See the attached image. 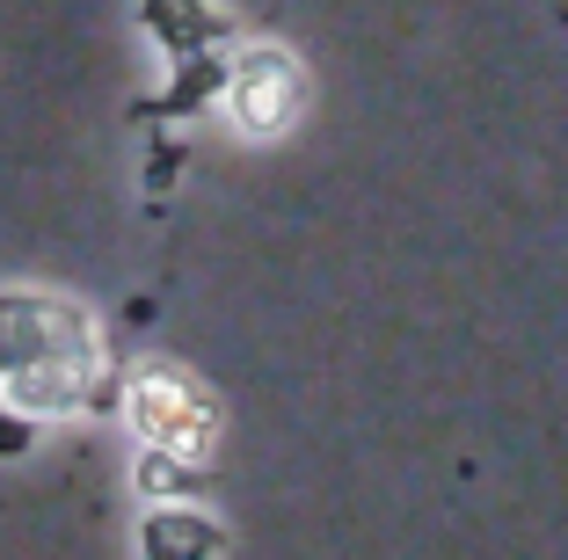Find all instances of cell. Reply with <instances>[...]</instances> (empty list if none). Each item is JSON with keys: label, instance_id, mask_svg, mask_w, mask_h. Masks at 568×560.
Masks as SVG:
<instances>
[{"label": "cell", "instance_id": "6da1fadb", "mask_svg": "<svg viewBox=\"0 0 568 560\" xmlns=\"http://www.w3.org/2000/svg\"><path fill=\"white\" fill-rule=\"evenodd\" d=\"M234 110H241V124L248 132H277L284 116H292V67L284 59H248L241 67V81H234Z\"/></svg>", "mask_w": 568, "mask_h": 560}, {"label": "cell", "instance_id": "7a4b0ae2", "mask_svg": "<svg viewBox=\"0 0 568 560\" xmlns=\"http://www.w3.org/2000/svg\"><path fill=\"white\" fill-rule=\"evenodd\" d=\"M139 422H146V437H153V445H161V437L175 445V429H183V422H190V429H204V408L190 400V386H183V379L153 371V379L139 386Z\"/></svg>", "mask_w": 568, "mask_h": 560}, {"label": "cell", "instance_id": "3957f363", "mask_svg": "<svg viewBox=\"0 0 568 560\" xmlns=\"http://www.w3.org/2000/svg\"><path fill=\"white\" fill-rule=\"evenodd\" d=\"M22 437H30V429H22V422H8V415H0V451H8V459H16V451H22Z\"/></svg>", "mask_w": 568, "mask_h": 560}]
</instances>
